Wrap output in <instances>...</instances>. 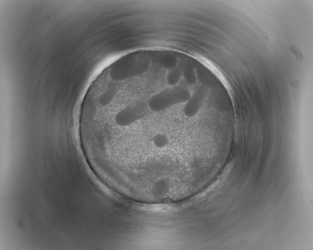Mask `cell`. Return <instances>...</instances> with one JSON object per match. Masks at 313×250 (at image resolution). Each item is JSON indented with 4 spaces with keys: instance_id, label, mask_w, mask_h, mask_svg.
Segmentation results:
<instances>
[{
    "instance_id": "obj_1",
    "label": "cell",
    "mask_w": 313,
    "mask_h": 250,
    "mask_svg": "<svg viewBox=\"0 0 313 250\" xmlns=\"http://www.w3.org/2000/svg\"><path fill=\"white\" fill-rule=\"evenodd\" d=\"M189 91L182 87L173 86L152 96L148 107L155 112L164 110L176 104L187 101L190 98Z\"/></svg>"
},
{
    "instance_id": "obj_3",
    "label": "cell",
    "mask_w": 313,
    "mask_h": 250,
    "mask_svg": "<svg viewBox=\"0 0 313 250\" xmlns=\"http://www.w3.org/2000/svg\"><path fill=\"white\" fill-rule=\"evenodd\" d=\"M151 143L154 148L158 150H164L170 146L169 137L163 133H157L151 138Z\"/></svg>"
},
{
    "instance_id": "obj_4",
    "label": "cell",
    "mask_w": 313,
    "mask_h": 250,
    "mask_svg": "<svg viewBox=\"0 0 313 250\" xmlns=\"http://www.w3.org/2000/svg\"><path fill=\"white\" fill-rule=\"evenodd\" d=\"M181 77V72L178 69H171L166 76L168 84L172 86H175L179 81Z\"/></svg>"
},
{
    "instance_id": "obj_2",
    "label": "cell",
    "mask_w": 313,
    "mask_h": 250,
    "mask_svg": "<svg viewBox=\"0 0 313 250\" xmlns=\"http://www.w3.org/2000/svg\"><path fill=\"white\" fill-rule=\"evenodd\" d=\"M145 109L142 102L128 105L116 112L114 117V122L120 126L130 125L142 118Z\"/></svg>"
}]
</instances>
